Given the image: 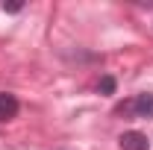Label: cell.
I'll list each match as a JSON object with an SVG mask.
<instances>
[{
    "label": "cell",
    "instance_id": "277c9868",
    "mask_svg": "<svg viewBox=\"0 0 153 150\" xmlns=\"http://www.w3.org/2000/svg\"><path fill=\"white\" fill-rule=\"evenodd\" d=\"M100 91H103V94H112L115 91V79H112V76H103V79H100Z\"/></svg>",
    "mask_w": 153,
    "mask_h": 150
},
{
    "label": "cell",
    "instance_id": "5b68a950",
    "mask_svg": "<svg viewBox=\"0 0 153 150\" xmlns=\"http://www.w3.org/2000/svg\"><path fill=\"white\" fill-rule=\"evenodd\" d=\"M24 9V3L21 0H12V3H3V12H9V15H15V12H21Z\"/></svg>",
    "mask_w": 153,
    "mask_h": 150
},
{
    "label": "cell",
    "instance_id": "6da1fadb",
    "mask_svg": "<svg viewBox=\"0 0 153 150\" xmlns=\"http://www.w3.org/2000/svg\"><path fill=\"white\" fill-rule=\"evenodd\" d=\"M124 109H127L130 115H135V118H153V94H147V91L135 94ZM124 109H121V112H124Z\"/></svg>",
    "mask_w": 153,
    "mask_h": 150
},
{
    "label": "cell",
    "instance_id": "7a4b0ae2",
    "mask_svg": "<svg viewBox=\"0 0 153 150\" xmlns=\"http://www.w3.org/2000/svg\"><path fill=\"white\" fill-rule=\"evenodd\" d=\"M118 144H121V150H150V138L138 130H130L118 138Z\"/></svg>",
    "mask_w": 153,
    "mask_h": 150
},
{
    "label": "cell",
    "instance_id": "3957f363",
    "mask_svg": "<svg viewBox=\"0 0 153 150\" xmlns=\"http://www.w3.org/2000/svg\"><path fill=\"white\" fill-rule=\"evenodd\" d=\"M15 115H18V100H15V94L0 91V121H9V118H15Z\"/></svg>",
    "mask_w": 153,
    "mask_h": 150
}]
</instances>
